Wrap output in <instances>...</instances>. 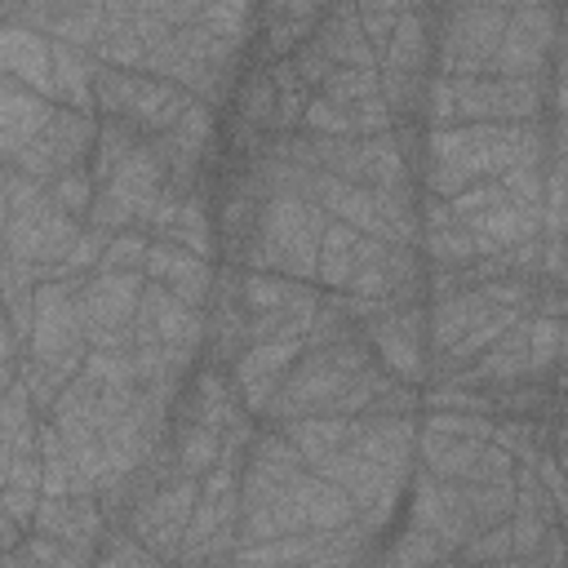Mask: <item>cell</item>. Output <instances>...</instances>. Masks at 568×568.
I'll list each match as a JSON object with an SVG mask.
<instances>
[{
  "instance_id": "cell-51",
  "label": "cell",
  "mask_w": 568,
  "mask_h": 568,
  "mask_svg": "<svg viewBox=\"0 0 568 568\" xmlns=\"http://www.w3.org/2000/svg\"><path fill=\"white\" fill-rule=\"evenodd\" d=\"M555 315L568 320V284H559V293H555Z\"/></svg>"
},
{
  "instance_id": "cell-5",
  "label": "cell",
  "mask_w": 568,
  "mask_h": 568,
  "mask_svg": "<svg viewBox=\"0 0 568 568\" xmlns=\"http://www.w3.org/2000/svg\"><path fill=\"white\" fill-rule=\"evenodd\" d=\"M84 235V217L53 204L49 186L4 164V257H22L31 266H58Z\"/></svg>"
},
{
  "instance_id": "cell-33",
  "label": "cell",
  "mask_w": 568,
  "mask_h": 568,
  "mask_svg": "<svg viewBox=\"0 0 568 568\" xmlns=\"http://www.w3.org/2000/svg\"><path fill=\"white\" fill-rule=\"evenodd\" d=\"M146 133L142 129H133L129 120H115V115H102V129H98V142H93V155H89V169H93V182L102 186L124 160H129V151L142 142Z\"/></svg>"
},
{
  "instance_id": "cell-32",
  "label": "cell",
  "mask_w": 568,
  "mask_h": 568,
  "mask_svg": "<svg viewBox=\"0 0 568 568\" xmlns=\"http://www.w3.org/2000/svg\"><path fill=\"white\" fill-rule=\"evenodd\" d=\"M169 448H173L178 470L204 475V470H213V462L222 457V430H217V426H204V422H191V417H173Z\"/></svg>"
},
{
  "instance_id": "cell-48",
  "label": "cell",
  "mask_w": 568,
  "mask_h": 568,
  "mask_svg": "<svg viewBox=\"0 0 568 568\" xmlns=\"http://www.w3.org/2000/svg\"><path fill=\"white\" fill-rule=\"evenodd\" d=\"M532 470H537V479L546 484V493L555 497V506H559V515H564V524H568V470L559 466L555 448H541V453L532 457Z\"/></svg>"
},
{
  "instance_id": "cell-29",
  "label": "cell",
  "mask_w": 568,
  "mask_h": 568,
  "mask_svg": "<svg viewBox=\"0 0 568 568\" xmlns=\"http://www.w3.org/2000/svg\"><path fill=\"white\" fill-rule=\"evenodd\" d=\"M280 430L297 444V453L306 457V466H320L328 453L346 448L355 439V417H342V413H311V417H293V422H280Z\"/></svg>"
},
{
  "instance_id": "cell-34",
  "label": "cell",
  "mask_w": 568,
  "mask_h": 568,
  "mask_svg": "<svg viewBox=\"0 0 568 568\" xmlns=\"http://www.w3.org/2000/svg\"><path fill=\"white\" fill-rule=\"evenodd\" d=\"M550 430H555V417H497L493 439L510 448L519 462H532L541 448H550Z\"/></svg>"
},
{
  "instance_id": "cell-15",
  "label": "cell",
  "mask_w": 568,
  "mask_h": 568,
  "mask_svg": "<svg viewBox=\"0 0 568 568\" xmlns=\"http://www.w3.org/2000/svg\"><path fill=\"white\" fill-rule=\"evenodd\" d=\"M351 377H355V373H351V368H342L324 346H306V351L297 355V364L288 368L284 386L275 390V399H271V408H266V417H262V422L280 426V422H293V417L333 413Z\"/></svg>"
},
{
  "instance_id": "cell-1",
  "label": "cell",
  "mask_w": 568,
  "mask_h": 568,
  "mask_svg": "<svg viewBox=\"0 0 568 568\" xmlns=\"http://www.w3.org/2000/svg\"><path fill=\"white\" fill-rule=\"evenodd\" d=\"M519 155H550V115L439 124V129H426L417 186L430 195H457L475 182L501 178Z\"/></svg>"
},
{
  "instance_id": "cell-25",
  "label": "cell",
  "mask_w": 568,
  "mask_h": 568,
  "mask_svg": "<svg viewBox=\"0 0 568 568\" xmlns=\"http://www.w3.org/2000/svg\"><path fill=\"white\" fill-rule=\"evenodd\" d=\"M457 226H466V231L475 235L479 253L493 257V253H506V248H515V244L537 240V235H541V209H528V204H519V200H501V204H493V209H484V213H470V217L457 222Z\"/></svg>"
},
{
  "instance_id": "cell-42",
  "label": "cell",
  "mask_w": 568,
  "mask_h": 568,
  "mask_svg": "<svg viewBox=\"0 0 568 568\" xmlns=\"http://www.w3.org/2000/svg\"><path fill=\"white\" fill-rule=\"evenodd\" d=\"M49 195H53V204H62L67 213H75V217H89V209H93V195H98L93 169H89V164H80V169H67V173H58V178L49 182Z\"/></svg>"
},
{
  "instance_id": "cell-17",
  "label": "cell",
  "mask_w": 568,
  "mask_h": 568,
  "mask_svg": "<svg viewBox=\"0 0 568 568\" xmlns=\"http://www.w3.org/2000/svg\"><path fill=\"white\" fill-rule=\"evenodd\" d=\"M417 466L444 479H515L519 457L501 448L497 439H475V435H448V430H426L417 435Z\"/></svg>"
},
{
  "instance_id": "cell-16",
  "label": "cell",
  "mask_w": 568,
  "mask_h": 568,
  "mask_svg": "<svg viewBox=\"0 0 568 568\" xmlns=\"http://www.w3.org/2000/svg\"><path fill=\"white\" fill-rule=\"evenodd\" d=\"M559 9L541 0H515L488 75H550Z\"/></svg>"
},
{
  "instance_id": "cell-43",
  "label": "cell",
  "mask_w": 568,
  "mask_h": 568,
  "mask_svg": "<svg viewBox=\"0 0 568 568\" xmlns=\"http://www.w3.org/2000/svg\"><path fill=\"white\" fill-rule=\"evenodd\" d=\"M146 248H151V231L142 226H124L106 240V253L98 262V271H142L146 266Z\"/></svg>"
},
{
  "instance_id": "cell-22",
  "label": "cell",
  "mask_w": 568,
  "mask_h": 568,
  "mask_svg": "<svg viewBox=\"0 0 568 568\" xmlns=\"http://www.w3.org/2000/svg\"><path fill=\"white\" fill-rule=\"evenodd\" d=\"M173 417H191V422H204V426L226 430L231 422L248 417V408H244V404H240V395H235L231 368H222V364H209V359H204V364L186 377V390H182V399H178Z\"/></svg>"
},
{
  "instance_id": "cell-35",
  "label": "cell",
  "mask_w": 568,
  "mask_h": 568,
  "mask_svg": "<svg viewBox=\"0 0 568 568\" xmlns=\"http://www.w3.org/2000/svg\"><path fill=\"white\" fill-rule=\"evenodd\" d=\"M559 333L564 320L550 311H537L528 320V377H555L559 368Z\"/></svg>"
},
{
  "instance_id": "cell-8",
  "label": "cell",
  "mask_w": 568,
  "mask_h": 568,
  "mask_svg": "<svg viewBox=\"0 0 568 568\" xmlns=\"http://www.w3.org/2000/svg\"><path fill=\"white\" fill-rule=\"evenodd\" d=\"M515 0H444L435 22V75H484Z\"/></svg>"
},
{
  "instance_id": "cell-21",
  "label": "cell",
  "mask_w": 568,
  "mask_h": 568,
  "mask_svg": "<svg viewBox=\"0 0 568 568\" xmlns=\"http://www.w3.org/2000/svg\"><path fill=\"white\" fill-rule=\"evenodd\" d=\"M36 532H49L67 546H80V550H93L102 546L111 519L102 510V497L98 493H67V497H40V510H36Z\"/></svg>"
},
{
  "instance_id": "cell-37",
  "label": "cell",
  "mask_w": 568,
  "mask_h": 568,
  "mask_svg": "<svg viewBox=\"0 0 568 568\" xmlns=\"http://www.w3.org/2000/svg\"><path fill=\"white\" fill-rule=\"evenodd\" d=\"M98 62H111V67H146V40L138 36V27L124 18V22H106L102 27V40L93 44Z\"/></svg>"
},
{
  "instance_id": "cell-24",
  "label": "cell",
  "mask_w": 568,
  "mask_h": 568,
  "mask_svg": "<svg viewBox=\"0 0 568 568\" xmlns=\"http://www.w3.org/2000/svg\"><path fill=\"white\" fill-rule=\"evenodd\" d=\"M58 102L44 98L40 89L13 80V75H0V151H4V164L53 120Z\"/></svg>"
},
{
  "instance_id": "cell-30",
  "label": "cell",
  "mask_w": 568,
  "mask_h": 568,
  "mask_svg": "<svg viewBox=\"0 0 568 568\" xmlns=\"http://www.w3.org/2000/svg\"><path fill=\"white\" fill-rule=\"evenodd\" d=\"M93 71H98V53L53 40V80H58V102L80 106V111H98L93 98Z\"/></svg>"
},
{
  "instance_id": "cell-6",
  "label": "cell",
  "mask_w": 568,
  "mask_h": 568,
  "mask_svg": "<svg viewBox=\"0 0 568 568\" xmlns=\"http://www.w3.org/2000/svg\"><path fill=\"white\" fill-rule=\"evenodd\" d=\"M240 49L244 44H231L226 36H217L213 27H204L200 18L178 27L173 36H164L151 53H146V67L151 75H164L173 80L178 89H186L191 98L217 106L222 98H231L235 89V62H240Z\"/></svg>"
},
{
  "instance_id": "cell-12",
  "label": "cell",
  "mask_w": 568,
  "mask_h": 568,
  "mask_svg": "<svg viewBox=\"0 0 568 568\" xmlns=\"http://www.w3.org/2000/svg\"><path fill=\"white\" fill-rule=\"evenodd\" d=\"M146 275L142 271H89L80 280V320L89 346L129 351V324L138 315Z\"/></svg>"
},
{
  "instance_id": "cell-18",
  "label": "cell",
  "mask_w": 568,
  "mask_h": 568,
  "mask_svg": "<svg viewBox=\"0 0 568 568\" xmlns=\"http://www.w3.org/2000/svg\"><path fill=\"white\" fill-rule=\"evenodd\" d=\"M306 351V333H275V337H262V342H248L235 359H231V382H235V395L240 404L253 413V417H266L275 390L284 386L288 368L297 364V355Z\"/></svg>"
},
{
  "instance_id": "cell-2",
  "label": "cell",
  "mask_w": 568,
  "mask_h": 568,
  "mask_svg": "<svg viewBox=\"0 0 568 568\" xmlns=\"http://www.w3.org/2000/svg\"><path fill=\"white\" fill-rule=\"evenodd\" d=\"M408 493H413L408 524L435 532L453 550V559L475 532L510 519V510H515V479L470 484V479H444V475H430L426 466H417Z\"/></svg>"
},
{
  "instance_id": "cell-53",
  "label": "cell",
  "mask_w": 568,
  "mask_h": 568,
  "mask_svg": "<svg viewBox=\"0 0 568 568\" xmlns=\"http://www.w3.org/2000/svg\"><path fill=\"white\" fill-rule=\"evenodd\" d=\"M564 4H568V0H564Z\"/></svg>"
},
{
  "instance_id": "cell-10",
  "label": "cell",
  "mask_w": 568,
  "mask_h": 568,
  "mask_svg": "<svg viewBox=\"0 0 568 568\" xmlns=\"http://www.w3.org/2000/svg\"><path fill=\"white\" fill-rule=\"evenodd\" d=\"M457 120H541L550 115V75H448Z\"/></svg>"
},
{
  "instance_id": "cell-41",
  "label": "cell",
  "mask_w": 568,
  "mask_h": 568,
  "mask_svg": "<svg viewBox=\"0 0 568 568\" xmlns=\"http://www.w3.org/2000/svg\"><path fill=\"white\" fill-rule=\"evenodd\" d=\"M315 27L320 22H311V18H271V22H262V53H266V62L293 58L297 44H306L315 36Z\"/></svg>"
},
{
  "instance_id": "cell-23",
  "label": "cell",
  "mask_w": 568,
  "mask_h": 568,
  "mask_svg": "<svg viewBox=\"0 0 568 568\" xmlns=\"http://www.w3.org/2000/svg\"><path fill=\"white\" fill-rule=\"evenodd\" d=\"M0 75H13L31 89H40L44 98L58 102V80H53V36L22 27V22H4L0 31Z\"/></svg>"
},
{
  "instance_id": "cell-14",
  "label": "cell",
  "mask_w": 568,
  "mask_h": 568,
  "mask_svg": "<svg viewBox=\"0 0 568 568\" xmlns=\"http://www.w3.org/2000/svg\"><path fill=\"white\" fill-rule=\"evenodd\" d=\"M204 342H209V311L182 302L169 284L146 280L138 315L129 324V351H142V346H186V351L204 355Z\"/></svg>"
},
{
  "instance_id": "cell-36",
  "label": "cell",
  "mask_w": 568,
  "mask_h": 568,
  "mask_svg": "<svg viewBox=\"0 0 568 568\" xmlns=\"http://www.w3.org/2000/svg\"><path fill=\"white\" fill-rule=\"evenodd\" d=\"M422 253H426V266H466L479 253L475 235L466 226H439V231H422Z\"/></svg>"
},
{
  "instance_id": "cell-40",
  "label": "cell",
  "mask_w": 568,
  "mask_h": 568,
  "mask_svg": "<svg viewBox=\"0 0 568 568\" xmlns=\"http://www.w3.org/2000/svg\"><path fill=\"white\" fill-rule=\"evenodd\" d=\"M457 564H515V537H510V519L475 532L462 550H457Z\"/></svg>"
},
{
  "instance_id": "cell-20",
  "label": "cell",
  "mask_w": 568,
  "mask_h": 568,
  "mask_svg": "<svg viewBox=\"0 0 568 568\" xmlns=\"http://www.w3.org/2000/svg\"><path fill=\"white\" fill-rule=\"evenodd\" d=\"M142 275L169 284L182 302H191V306H200V311H209V302H213V293H217V266H213L209 257H200V253H191V248H182V244L155 240V235H151Z\"/></svg>"
},
{
  "instance_id": "cell-45",
  "label": "cell",
  "mask_w": 568,
  "mask_h": 568,
  "mask_svg": "<svg viewBox=\"0 0 568 568\" xmlns=\"http://www.w3.org/2000/svg\"><path fill=\"white\" fill-rule=\"evenodd\" d=\"M355 9H359V22H364L373 49H382L390 40V31L399 27V18L413 9V0H355Z\"/></svg>"
},
{
  "instance_id": "cell-52",
  "label": "cell",
  "mask_w": 568,
  "mask_h": 568,
  "mask_svg": "<svg viewBox=\"0 0 568 568\" xmlns=\"http://www.w3.org/2000/svg\"><path fill=\"white\" fill-rule=\"evenodd\" d=\"M541 4H559V0H541Z\"/></svg>"
},
{
  "instance_id": "cell-26",
  "label": "cell",
  "mask_w": 568,
  "mask_h": 568,
  "mask_svg": "<svg viewBox=\"0 0 568 568\" xmlns=\"http://www.w3.org/2000/svg\"><path fill=\"white\" fill-rule=\"evenodd\" d=\"M377 71H399V75H435V22L417 9L399 18L390 40L377 49Z\"/></svg>"
},
{
  "instance_id": "cell-13",
  "label": "cell",
  "mask_w": 568,
  "mask_h": 568,
  "mask_svg": "<svg viewBox=\"0 0 568 568\" xmlns=\"http://www.w3.org/2000/svg\"><path fill=\"white\" fill-rule=\"evenodd\" d=\"M364 333L386 373H395L399 382H413V386L430 382V302L390 306L386 315L368 320Z\"/></svg>"
},
{
  "instance_id": "cell-7",
  "label": "cell",
  "mask_w": 568,
  "mask_h": 568,
  "mask_svg": "<svg viewBox=\"0 0 568 568\" xmlns=\"http://www.w3.org/2000/svg\"><path fill=\"white\" fill-rule=\"evenodd\" d=\"M164 191H169V164H164L155 138H142L129 151V160L98 186L93 209H89L84 222L98 226V231H106V235H115L124 226L151 231V217L160 213Z\"/></svg>"
},
{
  "instance_id": "cell-39",
  "label": "cell",
  "mask_w": 568,
  "mask_h": 568,
  "mask_svg": "<svg viewBox=\"0 0 568 568\" xmlns=\"http://www.w3.org/2000/svg\"><path fill=\"white\" fill-rule=\"evenodd\" d=\"M320 93H324L328 102H337V106H351V102H359V98L382 93V71H377V67H337V71L320 84Z\"/></svg>"
},
{
  "instance_id": "cell-47",
  "label": "cell",
  "mask_w": 568,
  "mask_h": 568,
  "mask_svg": "<svg viewBox=\"0 0 568 568\" xmlns=\"http://www.w3.org/2000/svg\"><path fill=\"white\" fill-rule=\"evenodd\" d=\"M293 67H297L302 84H306V89H315V93H320V84H324V80L337 71V62L328 58V49H324L315 36H311L306 44H297V53H293Z\"/></svg>"
},
{
  "instance_id": "cell-19",
  "label": "cell",
  "mask_w": 568,
  "mask_h": 568,
  "mask_svg": "<svg viewBox=\"0 0 568 568\" xmlns=\"http://www.w3.org/2000/svg\"><path fill=\"white\" fill-rule=\"evenodd\" d=\"M386 248H390L386 240L364 235L359 226L328 217L324 240H320V271H315V284L328 288V293H351V284H355L368 266H377V262L386 257Z\"/></svg>"
},
{
  "instance_id": "cell-11",
  "label": "cell",
  "mask_w": 568,
  "mask_h": 568,
  "mask_svg": "<svg viewBox=\"0 0 568 568\" xmlns=\"http://www.w3.org/2000/svg\"><path fill=\"white\" fill-rule=\"evenodd\" d=\"M98 129H102V115H98V111H80V106L58 102L53 120H49L9 164L22 169L27 178H36L40 186H49L58 173L89 164L93 142H98Z\"/></svg>"
},
{
  "instance_id": "cell-3",
  "label": "cell",
  "mask_w": 568,
  "mask_h": 568,
  "mask_svg": "<svg viewBox=\"0 0 568 568\" xmlns=\"http://www.w3.org/2000/svg\"><path fill=\"white\" fill-rule=\"evenodd\" d=\"M271 142L293 155L297 164L324 169L333 178L359 182V186H382L395 200H417V173L408 169L399 142L390 133L377 138H328V133H271Z\"/></svg>"
},
{
  "instance_id": "cell-4",
  "label": "cell",
  "mask_w": 568,
  "mask_h": 568,
  "mask_svg": "<svg viewBox=\"0 0 568 568\" xmlns=\"http://www.w3.org/2000/svg\"><path fill=\"white\" fill-rule=\"evenodd\" d=\"M328 213L302 195V191H271L262 200L257 226L240 253V266L280 271L293 280H315L320 271V240H324Z\"/></svg>"
},
{
  "instance_id": "cell-44",
  "label": "cell",
  "mask_w": 568,
  "mask_h": 568,
  "mask_svg": "<svg viewBox=\"0 0 568 568\" xmlns=\"http://www.w3.org/2000/svg\"><path fill=\"white\" fill-rule=\"evenodd\" d=\"M386 559H395V564H426V559H453V550H448L435 532L408 524V528L399 532V541L386 546Z\"/></svg>"
},
{
  "instance_id": "cell-38",
  "label": "cell",
  "mask_w": 568,
  "mask_h": 568,
  "mask_svg": "<svg viewBox=\"0 0 568 568\" xmlns=\"http://www.w3.org/2000/svg\"><path fill=\"white\" fill-rule=\"evenodd\" d=\"M546 169H550V155H519L501 173V186L510 191V200L528 209H546Z\"/></svg>"
},
{
  "instance_id": "cell-31",
  "label": "cell",
  "mask_w": 568,
  "mask_h": 568,
  "mask_svg": "<svg viewBox=\"0 0 568 568\" xmlns=\"http://www.w3.org/2000/svg\"><path fill=\"white\" fill-rule=\"evenodd\" d=\"M102 27H106V0H53L44 31H49L53 40L93 49V44L102 40Z\"/></svg>"
},
{
  "instance_id": "cell-9",
  "label": "cell",
  "mask_w": 568,
  "mask_h": 568,
  "mask_svg": "<svg viewBox=\"0 0 568 568\" xmlns=\"http://www.w3.org/2000/svg\"><path fill=\"white\" fill-rule=\"evenodd\" d=\"M93 98H98V115L129 120L146 138L173 129L182 120V111L191 106V93L178 89L173 80L151 75L142 67H111V62H98V71H93Z\"/></svg>"
},
{
  "instance_id": "cell-49",
  "label": "cell",
  "mask_w": 568,
  "mask_h": 568,
  "mask_svg": "<svg viewBox=\"0 0 568 568\" xmlns=\"http://www.w3.org/2000/svg\"><path fill=\"white\" fill-rule=\"evenodd\" d=\"M550 80L568 84V4L559 9V31H555V62H550Z\"/></svg>"
},
{
  "instance_id": "cell-46",
  "label": "cell",
  "mask_w": 568,
  "mask_h": 568,
  "mask_svg": "<svg viewBox=\"0 0 568 568\" xmlns=\"http://www.w3.org/2000/svg\"><path fill=\"white\" fill-rule=\"evenodd\" d=\"M302 133H328V138H355V120H351V106H337L328 102L324 93L311 98L306 115H302Z\"/></svg>"
},
{
  "instance_id": "cell-50",
  "label": "cell",
  "mask_w": 568,
  "mask_h": 568,
  "mask_svg": "<svg viewBox=\"0 0 568 568\" xmlns=\"http://www.w3.org/2000/svg\"><path fill=\"white\" fill-rule=\"evenodd\" d=\"M550 439H555V444H568V413H559V417H555V430H550Z\"/></svg>"
},
{
  "instance_id": "cell-27",
  "label": "cell",
  "mask_w": 568,
  "mask_h": 568,
  "mask_svg": "<svg viewBox=\"0 0 568 568\" xmlns=\"http://www.w3.org/2000/svg\"><path fill=\"white\" fill-rule=\"evenodd\" d=\"M315 40L328 49V58L337 67H377V49L359 22V9L355 0H337L324 9L320 27H315Z\"/></svg>"
},
{
  "instance_id": "cell-28",
  "label": "cell",
  "mask_w": 568,
  "mask_h": 568,
  "mask_svg": "<svg viewBox=\"0 0 568 568\" xmlns=\"http://www.w3.org/2000/svg\"><path fill=\"white\" fill-rule=\"evenodd\" d=\"M493 311H501L484 284L475 288H462V293H448V297H435L430 302V355L448 351L462 333H470L475 324H484Z\"/></svg>"
}]
</instances>
